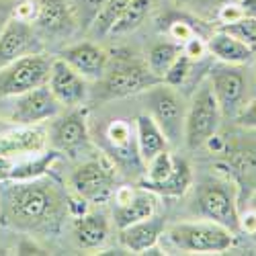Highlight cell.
Returning <instances> with one entry per match:
<instances>
[{
	"label": "cell",
	"instance_id": "603a6c76",
	"mask_svg": "<svg viewBox=\"0 0 256 256\" xmlns=\"http://www.w3.org/2000/svg\"><path fill=\"white\" fill-rule=\"evenodd\" d=\"M74 236L82 248H100L109 240V222L102 213H84L74 218Z\"/></svg>",
	"mask_w": 256,
	"mask_h": 256
},
{
	"label": "cell",
	"instance_id": "3957f363",
	"mask_svg": "<svg viewBox=\"0 0 256 256\" xmlns=\"http://www.w3.org/2000/svg\"><path fill=\"white\" fill-rule=\"evenodd\" d=\"M168 238L176 248L199 254H220L234 244V232L216 222H184L168 230Z\"/></svg>",
	"mask_w": 256,
	"mask_h": 256
},
{
	"label": "cell",
	"instance_id": "d6a6232c",
	"mask_svg": "<svg viewBox=\"0 0 256 256\" xmlns=\"http://www.w3.org/2000/svg\"><path fill=\"white\" fill-rule=\"evenodd\" d=\"M240 127H246V130H256V100H250L248 104H244L240 113L234 117Z\"/></svg>",
	"mask_w": 256,
	"mask_h": 256
},
{
	"label": "cell",
	"instance_id": "4fadbf2b",
	"mask_svg": "<svg viewBox=\"0 0 256 256\" xmlns=\"http://www.w3.org/2000/svg\"><path fill=\"white\" fill-rule=\"evenodd\" d=\"M48 144V132L39 125H20L12 132L0 134V156L25 158L44 152Z\"/></svg>",
	"mask_w": 256,
	"mask_h": 256
},
{
	"label": "cell",
	"instance_id": "8fae6325",
	"mask_svg": "<svg viewBox=\"0 0 256 256\" xmlns=\"http://www.w3.org/2000/svg\"><path fill=\"white\" fill-rule=\"evenodd\" d=\"M37 52H41V44L33 25L12 16L4 31L0 33V68H4L6 64L14 62L16 58Z\"/></svg>",
	"mask_w": 256,
	"mask_h": 256
},
{
	"label": "cell",
	"instance_id": "9c48e42d",
	"mask_svg": "<svg viewBox=\"0 0 256 256\" xmlns=\"http://www.w3.org/2000/svg\"><path fill=\"white\" fill-rule=\"evenodd\" d=\"M104 74L106 76L102 82V90H104V96L109 98L138 94L162 82L158 76L150 72L148 66H140V64H132V62H123L119 66H115L111 72H104Z\"/></svg>",
	"mask_w": 256,
	"mask_h": 256
},
{
	"label": "cell",
	"instance_id": "5b68a950",
	"mask_svg": "<svg viewBox=\"0 0 256 256\" xmlns=\"http://www.w3.org/2000/svg\"><path fill=\"white\" fill-rule=\"evenodd\" d=\"M220 119L222 111L211 90V84H203L190 100L184 117V142L190 150L203 148L213 134H218Z\"/></svg>",
	"mask_w": 256,
	"mask_h": 256
},
{
	"label": "cell",
	"instance_id": "d590c367",
	"mask_svg": "<svg viewBox=\"0 0 256 256\" xmlns=\"http://www.w3.org/2000/svg\"><path fill=\"white\" fill-rule=\"evenodd\" d=\"M14 2L12 0H0V33L4 31V27L10 23V18L14 16Z\"/></svg>",
	"mask_w": 256,
	"mask_h": 256
},
{
	"label": "cell",
	"instance_id": "484cf974",
	"mask_svg": "<svg viewBox=\"0 0 256 256\" xmlns=\"http://www.w3.org/2000/svg\"><path fill=\"white\" fill-rule=\"evenodd\" d=\"M180 46L172 44V41H162V44H156L150 54H148V68L154 76H158L162 80V76L168 72V68L174 64V60L180 56Z\"/></svg>",
	"mask_w": 256,
	"mask_h": 256
},
{
	"label": "cell",
	"instance_id": "ffe728a7",
	"mask_svg": "<svg viewBox=\"0 0 256 256\" xmlns=\"http://www.w3.org/2000/svg\"><path fill=\"white\" fill-rule=\"evenodd\" d=\"M207 52L211 56H216L220 62L224 64H232V66H242L248 64L254 56V50L248 48L244 41H240L238 37H234L226 31H218L207 39Z\"/></svg>",
	"mask_w": 256,
	"mask_h": 256
},
{
	"label": "cell",
	"instance_id": "f35d334b",
	"mask_svg": "<svg viewBox=\"0 0 256 256\" xmlns=\"http://www.w3.org/2000/svg\"><path fill=\"white\" fill-rule=\"evenodd\" d=\"M2 254H6V250H4V248H0V256H2Z\"/></svg>",
	"mask_w": 256,
	"mask_h": 256
},
{
	"label": "cell",
	"instance_id": "52a82bcc",
	"mask_svg": "<svg viewBox=\"0 0 256 256\" xmlns=\"http://www.w3.org/2000/svg\"><path fill=\"white\" fill-rule=\"evenodd\" d=\"M197 207L205 220L216 222L234 234L240 230L238 199L230 184H226V182L201 184L199 193H197Z\"/></svg>",
	"mask_w": 256,
	"mask_h": 256
},
{
	"label": "cell",
	"instance_id": "277c9868",
	"mask_svg": "<svg viewBox=\"0 0 256 256\" xmlns=\"http://www.w3.org/2000/svg\"><path fill=\"white\" fill-rule=\"evenodd\" d=\"M52 62V58L37 52L16 58L4 68H0V98L18 96L41 84H48Z\"/></svg>",
	"mask_w": 256,
	"mask_h": 256
},
{
	"label": "cell",
	"instance_id": "8d00e7d4",
	"mask_svg": "<svg viewBox=\"0 0 256 256\" xmlns=\"http://www.w3.org/2000/svg\"><path fill=\"white\" fill-rule=\"evenodd\" d=\"M240 230H244L246 234H250V236L256 232V207L246 211L244 216H240Z\"/></svg>",
	"mask_w": 256,
	"mask_h": 256
},
{
	"label": "cell",
	"instance_id": "e0dca14e",
	"mask_svg": "<svg viewBox=\"0 0 256 256\" xmlns=\"http://www.w3.org/2000/svg\"><path fill=\"white\" fill-rule=\"evenodd\" d=\"M106 142L111 146L113 158L125 166V168H134V166H142V158L138 152V144H136V127L130 125L127 121H113L106 127L104 134Z\"/></svg>",
	"mask_w": 256,
	"mask_h": 256
},
{
	"label": "cell",
	"instance_id": "ac0fdd59",
	"mask_svg": "<svg viewBox=\"0 0 256 256\" xmlns=\"http://www.w3.org/2000/svg\"><path fill=\"white\" fill-rule=\"evenodd\" d=\"M222 154L224 166L230 170V176L248 186H256V144H236V146H224Z\"/></svg>",
	"mask_w": 256,
	"mask_h": 256
},
{
	"label": "cell",
	"instance_id": "836d02e7",
	"mask_svg": "<svg viewBox=\"0 0 256 256\" xmlns=\"http://www.w3.org/2000/svg\"><path fill=\"white\" fill-rule=\"evenodd\" d=\"M88 205L90 203L78 193H72V195L66 197V209H68V213L72 218H80V216H84V213H88Z\"/></svg>",
	"mask_w": 256,
	"mask_h": 256
},
{
	"label": "cell",
	"instance_id": "8992f818",
	"mask_svg": "<svg viewBox=\"0 0 256 256\" xmlns=\"http://www.w3.org/2000/svg\"><path fill=\"white\" fill-rule=\"evenodd\" d=\"M115 164L109 158L88 160L80 164L72 176L70 186L74 193L82 195L88 203H104L115 193Z\"/></svg>",
	"mask_w": 256,
	"mask_h": 256
},
{
	"label": "cell",
	"instance_id": "74e56055",
	"mask_svg": "<svg viewBox=\"0 0 256 256\" xmlns=\"http://www.w3.org/2000/svg\"><path fill=\"white\" fill-rule=\"evenodd\" d=\"M242 8H244V12L246 14H252V16H256V0H242Z\"/></svg>",
	"mask_w": 256,
	"mask_h": 256
},
{
	"label": "cell",
	"instance_id": "7402d4cb",
	"mask_svg": "<svg viewBox=\"0 0 256 256\" xmlns=\"http://www.w3.org/2000/svg\"><path fill=\"white\" fill-rule=\"evenodd\" d=\"M35 16L33 25L46 33H62L72 23V14L66 0H33Z\"/></svg>",
	"mask_w": 256,
	"mask_h": 256
},
{
	"label": "cell",
	"instance_id": "5bb4252c",
	"mask_svg": "<svg viewBox=\"0 0 256 256\" xmlns=\"http://www.w3.org/2000/svg\"><path fill=\"white\" fill-rule=\"evenodd\" d=\"M88 140V127H86V113L72 111L66 117H62L52 130V144L58 152H66L74 156Z\"/></svg>",
	"mask_w": 256,
	"mask_h": 256
},
{
	"label": "cell",
	"instance_id": "ba28073f",
	"mask_svg": "<svg viewBox=\"0 0 256 256\" xmlns=\"http://www.w3.org/2000/svg\"><path fill=\"white\" fill-rule=\"evenodd\" d=\"M209 84L220 104L222 117L234 119L244 106V98H246V78L240 72V68L232 66V64L213 68Z\"/></svg>",
	"mask_w": 256,
	"mask_h": 256
},
{
	"label": "cell",
	"instance_id": "83f0119b",
	"mask_svg": "<svg viewBox=\"0 0 256 256\" xmlns=\"http://www.w3.org/2000/svg\"><path fill=\"white\" fill-rule=\"evenodd\" d=\"M174 160H176V158L170 154L168 150H162L158 156H154L150 162L146 164V168H148V176H146L140 184H152V182H160V180H164L170 172H172Z\"/></svg>",
	"mask_w": 256,
	"mask_h": 256
},
{
	"label": "cell",
	"instance_id": "f546056e",
	"mask_svg": "<svg viewBox=\"0 0 256 256\" xmlns=\"http://www.w3.org/2000/svg\"><path fill=\"white\" fill-rule=\"evenodd\" d=\"M190 66H193V62H190V60L180 52V56L174 60V64H172V66L168 68V72L162 76V82L168 84V86L178 88L180 84L186 80V76L190 74Z\"/></svg>",
	"mask_w": 256,
	"mask_h": 256
},
{
	"label": "cell",
	"instance_id": "30bf717a",
	"mask_svg": "<svg viewBox=\"0 0 256 256\" xmlns=\"http://www.w3.org/2000/svg\"><path fill=\"white\" fill-rule=\"evenodd\" d=\"M62 104L54 96L48 84H41L16 96V104L12 111V121L16 125H39L48 119L60 115Z\"/></svg>",
	"mask_w": 256,
	"mask_h": 256
},
{
	"label": "cell",
	"instance_id": "7c38bea8",
	"mask_svg": "<svg viewBox=\"0 0 256 256\" xmlns=\"http://www.w3.org/2000/svg\"><path fill=\"white\" fill-rule=\"evenodd\" d=\"M48 86L54 92V96L60 100L62 106H76L84 102L86 98V78L78 74L68 62H64L62 58H56L52 62V72Z\"/></svg>",
	"mask_w": 256,
	"mask_h": 256
},
{
	"label": "cell",
	"instance_id": "44dd1931",
	"mask_svg": "<svg viewBox=\"0 0 256 256\" xmlns=\"http://www.w3.org/2000/svg\"><path fill=\"white\" fill-rule=\"evenodd\" d=\"M136 144H138V152H140L144 166L168 148L164 134L160 132L156 121L148 113H142L136 117Z\"/></svg>",
	"mask_w": 256,
	"mask_h": 256
},
{
	"label": "cell",
	"instance_id": "4316f807",
	"mask_svg": "<svg viewBox=\"0 0 256 256\" xmlns=\"http://www.w3.org/2000/svg\"><path fill=\"white\" fill-rule=\"evenodd\" d=\"M132 0H106V2L102 4V8L98 10V14L94 16L92 20V31L96 35H106L109 33V29L113 27V23L119 18V14L125 10V6L130 4Z\"/></svg>",
	"mask_w": 256,
	"mask_h": 256
},
{
	"label": "cell",
	"instance_id": "d4e9b609",
	"mask_svg": "<svg viewBox=\"0 0 256 256\" xmlns=\"http://www.w3.org/2000/svg\"><path fill=\"white\" fill-rule=\"evenodd\" d=\"M150 8H152V0H132L130 4L125 6V10L119 14V18L113 23V27L109 29V33L106 35H127L136 31L144 20L146 16L150 14Z\"/></svg>",
	"mask_w": 256,
	"mask_h": 256
},
{
	"label": "cell",
	"instance_id": "cb8c5ba5",
	"mask_svg": "<svg viewBox=\"0 0 256 256\" xmlns=\"http://www.w3.org/2000/svg\"><path fill=\"white\" fill-rule=\"evenodd\" d=\"M190 182H193V174H190V166L176 158L174 160V168H172V172H170L164 180L160 182H152V184H140L148 190H152V193L156 195H164V197H180L184 195Z\"/></svg>",
	"mask_w": 256,
	"mask_h": 256
},
{
	"label": "cell",
	"instance_id": "9a60e30c",
	"mask_svg": "<svg viewBox=\"0 0 256 256\" xmlns=\"http://www.w3.org/2000/svg\"><path fill=\"white\" fill-rule=\"evenodd\" d=\"M60 58L64 62H68L70 66L82 74L84 78H102L104 72H106V66H109V58H106V54L94 46V44H76V46H70L66 48Z\"/></svg>",
	"mask_w": 256,
	"mask_h": 256
},
{
	"label": "cell",
	"instance_id": "1f68e13d",
	"mask_svg": "<svg viewBox=\"0 0 256 256\" xmlns=\"http://www.w3.org/2000/svg\"><path fill=\"white\" fill-rule=\"evenodd\" d=\"M168 35H170V39H172L174 44L182 46L193 35H197V33H195V29L190 27L188 23H184V20H174V23H170V27H168Z\"/></svg>",
	"mask_w": 256,
	"mask_h": 256
},
{
	"label": "cell",
	"instance_id": "ab89813d",
	"mask_svg": "<svg viewBox=\"0 0 256 256\" xmlns=\"http://www.w3.org/2000/svg\"><path fill=\"white\" fill-rule=\"evenodd\" d=\"M252 238H254V240H256V232H254V234H252Z\"/></svg>",
	"mask_w": 256,
	"mask_h": 256
},
{
	"label": "cell",
	"instance_id": "7a4b0ae2",
	"mask_svg": "<svg viewBox=\"0 0 256 256\" xmlns=\"http://www.w3.org/2000/svg\"><path fill=\"white\" fill-rule=\"evenodd\" d=\"M148 115H150L160 132L164 134L168 146H176L184 138V117L186 106L174 86H168L164 82H158L148 88L146 94Z\"/></svg>",
	"mask_w": 256,
	"mask_h": 256
},
{
	"label": "cell",
	"instance_id": "f1b7e54d",
	"mask_svg": "<svg viewBox=\"0 0 256 256\" xmlns=\"http://www.w3.org/2000/svg\"><path fill=\"white\" fill-rule=\"evenodd\" d=\"M222 31H226V33H230L234 37H238L240 41H244L248 48L256 50V16L244 14L238 20H234V23L222 25Z\"/></svg>",
	"mask_w": 256,
	"mask_h": 256
},
{
	"label": "cell",
	"instance_id": "2e32d148",
	"mask_svg": "<svg viewBox=\"0 0 256 256\" xmlns=\"http://www.w3.org/2000/svg\"><path fill=\"white\" fill-rule=\"evenodd\" d=\"M164 234V218L162 216H150L142 222H136L127 228H121L119 230V242L136 254H142V252H148L152 250L160 236Z\"/></svg>",
	"mask_w": 256,
	"mask_h": 256
},
{
	"label": "cell",
	"instance_id": "4dcf8cb0",
	"mask_svg": "<svg viewBox=\"0 0 256 256\" xmlns=\"http://www.w3.org/2000/svg\"><path fill=\"white\" fill-rule=\"evenodd\" d=\"M182 48V54L190 60V62H197V60H201V58H205L209 52H207V41H203L201 37H197V35H193L190 37L186 44H182L180 46Z\"/></svg>",
	"mask_w": 256,
	"mask_h": 256
},
{
	"label": "cell",
	"instance_id": "e575fe53",
	"mask_svg": "<svg viewBox=\"0 0 256 256\" xmlns=\"http://www.w3.org/2000/svg\"><path fill=\"white\" fill-rule=\"evenodd\" d=\"M244 8L242 4H224L220 8V20H222V25L226 23H234V20H238L240 16H244Z\"/></svg>",
	"mask_w": 256,
	"mask_h": 256
},
{
	"label": "cell",
	"instance_id": "6da1fadb",
	"mask_svg": "<svg viewBox=\"0 0 256 256\" xmlns=\"http://www.w3.org/2000/svg\"><path fill=\"white\" fill-rule=\"evenodd\" d=\"M58 209L60 197L56 186L29 178L12 180V186L4 193V203L0 205V216L16 228L39 230L58 222Z\"/></svg>",
	"mask_w": 256,
	"mask_h": 256
},
{
	"label": "cell",
	"instance_id": "d6986e66",
	"mask_svg": "<svg viewBox=\"0 0 256 256\" xmlns=\"http://www.w3.org/2000/svg\"><path fill=\"white\" fill-rule=\"evenodd\" d=\"M156 213V193L148 188H134V195L121 205H115V226L117 230L142 222Z\"/></svg>",
	"mask_w": 256,
	"mask_h": 256
}]
</instances>
